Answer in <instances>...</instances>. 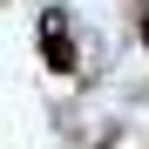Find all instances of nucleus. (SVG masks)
Wrapping results in <instances>:
<instances>
[{"instance_id": "obj_1", "label": "nucleus", "mask_w": 149, "mask_h": 149, "mask_svg": "<svg viewBox=\"0 0 149 149\" xmlns=\"http://www.w3.org/2000/svg\"><path fill=\"white\" fill-rule=\"evenodd\" d=\"M41 61L54 68V74H74V68H81V54H74V41H68V14H61V7L41 14Z\"/></svg>"}, {"instance_id": "obj_2", "label": "nucleus", "mask_w": 149, "mask_h": 149, "mask_svg": "<svg viewBox=\"0 0 149 149\" xmlns=\"http://www.w3.org/2000/svg\"><path fill=\"white\" fill-rule=\"evenodd\" d=\"M136 34H142V47H149V0L136 7Z\"/></svg>"}]
</instances>
